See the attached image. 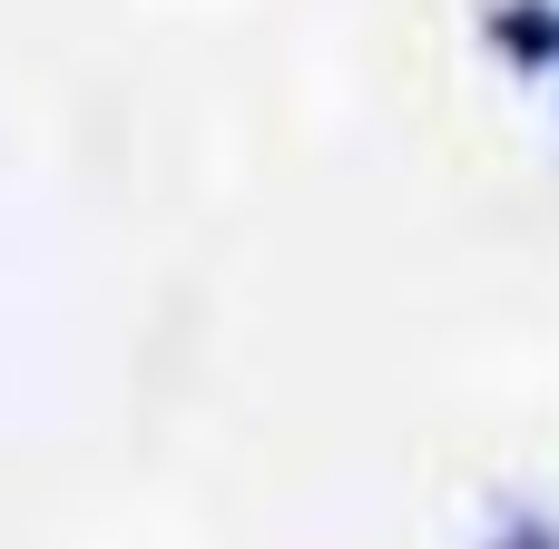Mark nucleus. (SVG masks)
<instances>
[{"mask_svg": "<svg viewBox=\"0 0 559 549\" xmlns=\"http://www.w3.org/2000/svg\"><path fill=\"white\" fill-rule=\"evenodd\" d=\"M481 549H559V511H501Z\"/></svg>", "mask_w": 559, "mask_h": 549, "instance_id": "obj_2", "label": "nucleus"}, {"mask_svg": "<svg viewBox=\"0 0 559 549\" xmlns=\"http://www.w3.org/2000/svg\"><path fill=\"white\" fill-rule=\"evenodd\" d=\"M550 98H559V88H550Z\"/></svg>", "mask_w": 559, "mask_h": 549, "instance_id": "obj_3", "label": "nucleus"}, {"mask_svg": "<svg viewBox=\"0 0 559 549\" xmlns=\"http://www.w3.org/2000/svg\"><path fill=\"white\" fill-rule=\"evenodd\" d=\"M481 49L511 79L559 88V0H481Z\"/></svg>", "mask_w": 559, "mask_h": 549, "instance_id": "obj_1", "label": "nucleus"}]
</instances>
